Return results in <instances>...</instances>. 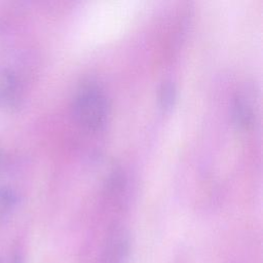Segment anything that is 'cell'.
Masks as SVG:
<instances>
[{
  "label": "cell",
  "instance_id": "6da1fadb",
  "mask_svg": "<svg viewBox=\"0 0 263 263\" xmlns=\"http://www.w3.org/2000/svg\"><path fill=\"white\" fill-rule=\"evenodd\" d=\"M72 110L81 126L89 130H99L109 119L110 103L101 86L89 81L77 88L72 101Z\"/></svg>",
  "mask_w": 263,
  "mask_h": 263
},
{
  "label": "cell",
  "instance_id": "7a4b0ae2",
  "mask_svg": "<svg viewBox=\"0 0 263 263\" xmlns=\"http://www.w3.org/2000/svg\"><path fill=\"white\" fill-rule=\"evenodd\" d=\"M253 96L248 92H238L232 103V119L235 125L241 129L251 127L256 118Z\"/></svg>",
  "mask_w": 263,
  "mask_h": 263
},
{
  "label": "cell",
  "instance_id": "3957f363",
  "mask_svg": "<svg viewBox=\"0 0 263 263\" xmlns=\"http://www.w3.org/2000/svg\"><path fill=\"white\" fill-rule=\"evenodd\" d=\"M20 97L16 77L7 69L0 68V106H11Z\"/></svg>",
  "mask_w": 263,
  "mask_h": 263
},
{
  "label": "cell",
  "instance_id": "277c9868",
  "mask_svg": "<svg viewBox=\"0 0 263 263\" xmlns=\"http://www.w3.org/2000/svg\"><path fill=\"white\" fill-rule=\"evenodd\" d=\"M177 98V89L171 81L163 82L158 88L159 105L163 109H170L174 105Z\"/></svg>",
  "mask_w": 263,
  "mask_h": 263
},
{
  "label": "cell",
  "instance_id": "5b68a950",
  "mask_svg": "<svg viewBox=\"0 0 263 263\" xmlns=\"http://www.w3.org/2000/svg\"><path fill=\"white\" fill-rule=\"evenodd\" d=\"M18 201V196L9 187H0V211L11 210Z\"/></svg>",
  "mask_w": 263,
  "mask_h": 263
}]
</instances>
